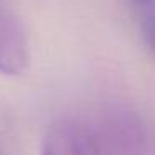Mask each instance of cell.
Masks as SVG:
<instances>
[{"label":"cell","mask_w":155,"mask_h":155,"mask_svg":"<svg viewBox=\"0 0 155 155\" xmlns=\"http://www.w3.org/2000/svg\"><path fill=\"white\" fill-rule=\"evenodd\" d=\"M134 4H137V5H152V4H155V0H132Z\"/></svg>","instance_id":"cell-4"},{"label":"cell","mask_w":155,"mask_h":155,"mask_svg":"<svg viewBox=\"0 0 155 155\" xmlns=\"http://www.w3.org/2000/svg\"><path fill=\"white\" fill-rule=\"evenodd\" d=\"M30 45L18 15L7 0H0V74L18 77L28 70Z\"/></svg>","instance_id":"cell-2"},{"label":"cell","mask_w":155,"mask_h":155,"mask_svg":"<svg viewBox=\"0 0 155 155\" xmlns=\"http://www.w3.org/2000/svg\"><path fill=\"white\" fill-rule=\"evenodd\" d=\"M0 152H2V148H0Z\"/></svg>","instance_id":"cell-5"},{"label":"cell","mask_w":155,"mask_h":155,"mask_svg":"<svg viewBox=\"0 0 155 155\" xmlns=\"http://www.w3.org/2000/svg\"><path fill=\"white\" fill-rule=\"evenodd\" d=\"M142 28L145 34V40L148 42L152 52L155 54V12L145 15L143 22H142Z\"/></svg>","instance_id":"cell-3"},{"label":"cell","mask_w":155,"mask_h":155,"mask_svg":"<svg viewBox=\"0 0 155 155\" xmlns=\"http://www.w3.org/2000/svg\"><path fill=\"white\" fill-rule=\"evenodd\" d=\"M44 155H94L104 153L95 120L62 118L47 128L42 140Z\"/></svg>","instance_id":"cell-1"}]
</instances>
